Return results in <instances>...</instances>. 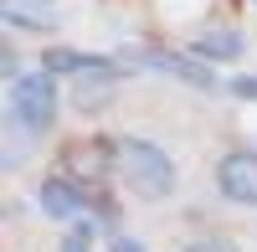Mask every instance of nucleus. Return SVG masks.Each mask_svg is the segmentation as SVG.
I'll list each match as a JSON object with an SVG mask.
<instances>
[{"label": "nucleus", "instance_id": "39448f33", "mask_svg": "<svg viewBox=\"0 0 257 252\" xmlns=\"http://www.w3.org/2000/svg\"><path fill=\"white\" fill-rule=\"evenodd\" d=\"M36 201H41V211H47L52 221H77V216L93 206L88 196L77 191V180H72V175H47V180H41V196H36Z\"/></svg>", "mask_w": 257, "mask_h": 252}, {"label": "nucleus", "instance_id": "423d86ee", "mask_svg": "<svg viewBox=\"0 0 257 252\" xmlns=\"http://www.w3.org/2000/svg\"><path fill=\"white\" fill-rule=\"evenodd\" d=\"M67 165H72V175H82V180L113 175V139H82V144H72Z\"/></svg>", "mask_w": 257, "mask_h": 252}, {"label": "nucleus", "instance_id": "1a4fd4ad", "mask_svg": "<svg viewBox=\"0 0 257 252\" xmlns=\"http://www.w3.org/2000/svg\"><path fill=\"white\" fill-rule=\"evenodd\" d=\"M41 62H47V72H82V77L88 72H113L108 57H82V52H67V47H52Z\"/></svg>", "mask_w": 257, "mask_h": 252}, {"label": "nucleus", "instance_id": "4468645a", "mask_svg": "<svg viewBox=\"0 0 257 252\" xmlns=\"http://www.w3.org/2000/svg\"><path fill=\"white\" fill-rule=\"evenodd\" d=\"M62 252H88V237H82V232H77V237H67V242H62Z\"/></svg>", "mask_w": 257, "mask_h": 252}, {"label": "nucleus", "instance_id": "ddd939ff", "mask_svg": "<svg viewBox=\"0 0 257 252\" xmlns=\"http://www.w3.org/2000/svg\"><path fill=\"white\" fill-rule=\"evenodd\" d=\"M113 252H149V247H144V242H134V237H118V242H113Z\"/></svg>", "mask_w": 257, "mask_h": 252}, {"label": "nucleus", "instance_id": "9b49d317", "mask_svg": "<svg viewBox=\"0 0 257 252\" xmlns=\"http://www.w3.org/2000/svg\"><path fill=\"white\" fill-rule=\"evenodd\" d=\"M185 252H237V242H226V237H201V242H190Z\"/></svg>", "mask_w": 257, "mask_h": 252}, {"label": "nucleus", "instance_id": "6e6552de", "mask_svg": "<svg viewBox=\"0 0 257 252\" xmlns=\"http://www.w3.org/2000/svg\"><path fill=\"white\" fill-rule=\"evenodd\" d=\"M6 21L26 31H52L57 26V0H6Z\"/></svg>", "mask_w": 257, "mask_h": 252}, {"label": "nucleus", "instance_id": "f03ea898", "mask_svg": "<svg viewBox=\"0 0 257 252\" xmlns=\"http://www.w3.org/2000/svg\"><path fill=\"white\" fill-rule=\"evenodd\" d=\"M11 113H16L21 129H31V134L47 129V123L57 118V82H52V72L16 77V88H11Z\"/></svg>", "mask_w": 257, "mask_h": 252}, {"label": "nucleus", "instance_id": "f8f14e48", "mask_svg": "<svg viewBox=\"0 0 257 252\" xmlns=\"http://www.w3.org/2000/svg\"><path fill=\"white\" fill-rule=\"evenodd\" d=\"M231 93H237V98H257V77H237V82H231Z\"/></svg>", "mask_w": 257, "mask_h": 252}, {"label": "nucleus", "instance_id": "7ed1b4c3", "mask_svg": "<svg viewBox=\"0 0 257 252\" xmlns=\"http://www.w3.org/2000/svg\"><path fill=\"white\" fill-rule=\"evenodd\" d=\"M216 191H221L226 201L247 206V211H257V155H252V150L221 155V165H216Z\"/></svg>", "mask_w": 257, "mask_h": 252}, {"label": "nucleus", "instance_id": "0eeeda50", "mask_svg": "<svg viewBox=\"0 0 257 252\" xmlns=\"http://www.w3.org/2000/svg\"><path fill=\"white\" fill-rule=\"evenodd\" d=\"M242 52H247V41L237 31H201L196 41H190V57L206 62V67H211V62H237Z\"/></svg>", "mask_w": 257, "mask_h": 252}, {"label": "nucleus", "instance_id": "f257e3e1", "mask_svg": "<svg viewBox=\"0 0 257 252\" xmlns=\"http://www.w3.org/2000/svg\"><path fill=\"white\" fill-rule=\"evenodd\" d=\"M113 175L139 201H165L175 191V160H170L155 139H134V134L113 139Z\"/></svg>", "mask_w": 257, "mask_h": 252}, {"label": "nucleus", "instance_id": "20e7f679", "mask_svg": "<svg viewBox=\"0 0 257 252\" xmlns=\"http://www.w3.org/2000/svg\"><path fill=\"white\" fill-rule=\"evenodd\" d=\"M139 62V67H160V72H170V77H180V82H190V88H201V93H216L221 82H216V72L206 67V62H196L190 52H128Z\"/></svg>", "mask_w": 257, "mask_h": 252}, {"label": "nucleus", "instance_id": "9d476101", "mask_svg": "<svg viewBox=\"0 0 257 252\" xmlns=\"http://www.w3.org/2000/svg\"><path fill=\"white\" fill-rule=\"evenodd\" d=\"M113 82H118V67L113 72H88L82 88H77V108H98V103H108L113 98Z\"/></svg>", "mask_w": 257, "mask_h": 252}]
</instances>
